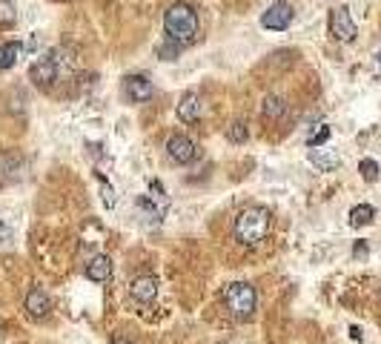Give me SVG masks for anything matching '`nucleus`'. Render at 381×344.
<instances>
[{"label": "nucleus", "mask_w": 381, "mask_h": 344, "mask_svg": "<svg viewBox=\"0 0 381 344\" xmlns=\"http://www.w3.org/2000/svg\"><path fill=\"white\" fill-rule=\"evenodd\" d=\"M164 32H166L169 41H175L181 46L195 44L198 35H201L198 12L189 3H184V0H178V3H173L166 9V15H164Z\"/></svg>", "instance_id": "f257e3e1"}, {"label": "nucleus", "mask_w": 381, "mask_h": 344, "mask_svg": "<svg viewBox=\"0 0 381 344\" xmlns=\"http://www.w3.org/2000/svg\"><path fill=\"white\" fill-rule=\"evenodd\" d=\"M273 229V213L266 207H246L235 218V241L244 247H258Z\"/></svg>", "instance_id": "f03ea898"}, {"label": "nucleus", "mask_w": 381, "mask_h": 344, "mask_svg": "<svg viewBox=\"0 0 381 344\" xmlns=\"http://www.w3.org/2000/svg\"><path fill=\"white\" fill-rule=\"evenodd\" d=\"M224 304L238 321H246L255 316V307H258V293L253 284L246 281H233L224 287Z\"/></svg>", "instance_id": "7ed1b4c3"}, {"label": "nucleus", "mask_w": 381, "mask_h": 344, "mask_svg": "<svg viewBox=\"0 0 381 344\" xmlns=\"http://www.w3.org/2000/svg\"><path fill=\"white\" fill-rule=\"evenodd\" d=\"M29 78L35 86H41V89H52L55 84L61 81V64H58V57L55 55H43V57H37V61L29 66Z\"/></svg>", "instance_id": "20e7f679"}, {"label": "nucleus", "mask_w": 381, "mask_h": 344, "mask_svg": "<svg viewBox=\"0 0 381 344\" xmlns=\"http://www.w3.org/2000/svg\"><path fill=\"white\" fill-rule=\"evenodd\" d=\"M293 17H295V9L287 3V0H275V3L266 6V12L261 15V26L273 29V32H284V29H290Z\"/></svg>", "instance_id": "39448f33"}, {"label": "nucleus", "mask_w": 381, "mask_h": 344, "mask_svg": "<svg viewBox=\"0 0 381 344\" xmlns=\"http://www.w3.org/2000/svg\"><path fill=\"white\" fill-rule=\"evenodd\" d=\"M330 35L335 37V41H341V44H353L355 41V21L350 17V9H344V6H338V9H333L330 12Z\"/></svg>", "instance_id": "423d86ee"}, {"label": "nucleus", "mask_w": 381, "mask_h": 344, "mask_svg": "<svg viewBox=\"0 0 381 344\" xmlns=\"http://www.w3.org/2000/svg\"><path fill=\"white\" fill-rule=\"evenodd\" d=\"M124 95L132 101V104H146L152 101V95H155V86L146 75H126L124 78Z\"/></svg>", "instance_id": "0eeeda50"}, {"label": "nucleus", "mask_w": 381, "mask_h": 344, "mask_svg": "<svg viewBox=\"0 0 381 344\" xmlns=\"http://www.w3.org/2000/svg\"><path fill=\"white\" fill-rule=\"evenodd\" d=\"M166 152H169V158H173L175 164H193L198 158V146L193 138H186V135H173L166 141Z\"/></svg>", "instance_id": "6e6552de"}, {"label": "nucleus", "mask_w": 381, "mask_h": 344, "mask_svg": "<svg viewBox=\"0 0 381 344\" xmlns=\"http://www.w3.org/2000/svg\"><path fill=\"white\" fill-rule=\"evenodd\" d=\"M158 278L155 276H138L135 281L129 284V293H132V298L135 301H141V304H149V301H155L158 298Z\"/></svg>", "instance_id": "1a4fd4ad"}, {"label": "nucleus", "mask_w": 381, "mask_h": 344, "mask_svg": "<svg viewBox=\"0 0 381 344\" xmlns=\"http://www.w3.org/2000/svg\"><path fill=\"white\" fill-rule=\"evenodd\" d=\"M201 112H204V104L198 98V92H186L184 98H181V104H178V109H175L178 121H184V124H198L201 121Z\"/></svg>", "instance_id": "9d476101"}, {"label": "nucleus", "mask_w": 381, "mask_h": 344, "mask_svg": "<svg viewBox=\"0 0 381 344\" xmlns=\"http://www.w3.org/2000/svg\"><path fill=\"white\" fill-rule=\"evenodd\" d=\"M310 164L321 172H333L341 166V158H338V152L335 149H327V146H313L310 149Z\"/></svg>", "instance_id": "9b49d317"}, {"label": "nucleus", "mask_w": 381, "mask_h": 344, "mask_svg": "<svg viewBox=\"0 0 381 344\" xmlns=\"http://www.w3.org/2000/svg\"><path fill=\"white\" fill-rule=\"evenodd\" d=\"M26 313L32 318H46L49 316V296L41 290V287H32L26 293Z\"/></svg>", "instance_id": "f8f14e48"}, {"label": "nucleus", "mask_w": 381, "mask_h": 344, "mask_svg": "<svg viewBox=\"0 0 381 344\" xmlns=\"http://www.w3.org/2000/svg\"><path fill=\"white\" fill-rule=\"evenodd\" d=\"M86 276H89V281H106V278H112V258L109 256H95L86 264Z\"/></svg>", "instance_id": "ddd939ff"}, {"label": "nucleus", "mask_w": 381, "mask_h": 344, "mask_svg": "<svg viewBox=\"0 0 381 344\" xmlns=\"http://www.w3.org/2000/svg\"><path fill=\"white\" fill-rule=\"evenodd\" d=\"M23 52V44L21 41H6V44H0V72L3 69H12L14 61L21 57Z\"/></svg>", "instance_id": "4468645a"}, {"label": "nucleus", "mask_w": 381, "mask_h": 344, "mask_svg": "<svg viewBox=\"0 0 381 344\" xmlns=\"http://www.w3.org/2000/svg\"><path fill=\"white\" fill-rule=\"evenodd\" d=\"M261 112H264L266 121H281L284 112H287V104H284V98H278V95H266Z\"/></svg>", "instance_id": "2eb2a0df"}, {"label": "nucleus", "mask_w": 381, "mask_h": 344, "mask_svg": "<svg viewBox=\"0 0 381 344\" xmlns=\"http://www.w3.org/2000/svg\"><path fill=\"white\" fill-rule=\"evenodd\" d=\"M373 218H375V207L373 204H355L350 209V224L353 227H367V224H373Z\"/></svg>", "instance_id": "dca6fc26"}, {"label": "nucleus", "mask_w": 381, "mask_h": 344, "mask_svg": "<svg viewBox=\"0 0 381 344\" xmlns=\"http://www.w3.org/2000/svg\"><path fill=\"white\" fill-rule=\"evenodd\" d=\"M330 135H333V129H330L327 124H318V126L310 132V135H307V146H310V149H313V146H324V144L330 141Z\"/></svg>", "instance_id": "f3484780"}, {"label": "nucleus", "mask_w": 381, "mask_h": 344, "mask_svg": "<svg viewBox=\"0 0 381 344\" xmlns=\"http://www.w3.org/2000/svg\"><path fill=\"white\" fill-rule=\"evenodd\" d=\"M226 138H230L233 144H244V141H250V126H246L244 121H235L226 126Z\"/></svg>", "instance_id": "a211bd4d"}, {"label": "nucleus", "mask_w": 381, "mask_h": 344, "mask_svg": "<svg viewBox=\"0 0 381 344\" xmlns=\"http://www.w3.org/2000/svg\"><path fill=\"white\" fill-rule=\"evenodd\" d=\"M181 49H184L181 44H175V41H169V37H166L164 44L155 46V55L161 57V61H175V57L181 55Z\"/></svg>", "instance_id": "6ab92c4d"}, {"label": "nucleus", "mask_w": 381, "mask_h": 344, "mask_svg": "<svg viewBox=\"0 0 381 344\" xmlns=\"http://www.w3.org/2000/svg\"><path fill=\"white\" fill-rule=\"evenodd\" d=\"M17 21V9L12 0H0V26H12Z\"/></svg>", "instance_id": "aec40b11"}, {"label": "nucleus", "mask_w": 381, "mask_h": 344, "mask_svg": "<svg viewBox=\"0 0 381 344\" xmlns=\"http://www.w3.org/2000/svg\"><path fill=\"white\" fill-rule=\"evenodd\" d=\"M358 172H361V178H364V181H378V164L373 161V158H364V161H361L358 164Z\"/></svg>", "instance_id": "412c9836"}, {"label": "nucleus", "mask_w": 381, "mask_h": 344, "mask_svg": "<svg viewBox=\"0 0 381 344\" xmlns=\"http://www.w3.org/2000/svg\"><path fill=\"white\" fill-rule=\"evenodd\" d=\"M98 181H101V195H104V204H106V207H115V201H118V198H115V189H112V187L106 184V178H104V175H98Z\"/></svg>", "instance_id": "4be33fe9"}, {"label": "nucleus", "mask_w": 381, "mask_h": 344, "mask_svg": "<svg viewBox=\"0 0 381 344\" xmlns=\"http://www.w3.org/2000/svg\"><path fill=\"white\" fill-rule=\"evenodd\" d=\"M12 241V229L6 224H0V244H9Z\"/></svg>", "instance_id": "5701e85b"}, {"label": "nucleus", "mask_w": 381, "mask_h": 344, "mask_svg": "<svg viewBox=\"0 0 381 344\" xmlns=\"http://www.w3.org/2000/svg\"><path fill=\"white\" fill-rule=\"evenodd\" d=\"M112 344H132V341H126V338H115V341H112Z\"/></svg>", "instance_id": "b1692460"}, {"label": "nucleus", "mask_w": 381, "mask_h": 344, "mask_svg": "<svg viewBox=\"0 0 381 344\" xmlns=\"http://www.w3.org/2000/svg\"><path fill=\"white\" fill-rule=\"evenodd\" d=\"M375 64H378V69H381V49H378V55H375Z\"/></svg>", "instance_id": "393cba45"}]
</instances>
